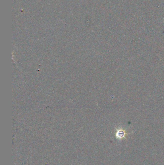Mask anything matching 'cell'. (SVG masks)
Listing matches in <instances>:
<instances>
[{"label": "cell", "instance_id": "6da1fadb", "mask_svg": "<svg viewBox=\"0 0 164 165\" xmlns=\"http://www.w3.org/2000/svg\"><path fill=\"white\" fill-rule=\"evenodd\" d=\"M127 134L126 132L123 129H120L117 130L116 133V136L117 138L118 139H122V138H125V136Z\"/></svg>", "mask_w": 164, "mask_h": 165}]
</instances>
